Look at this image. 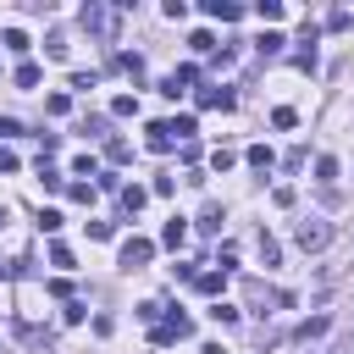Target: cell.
Listing matches in <instances>:
<instances>
[{
    "instance_id": "6da1fadb",
    "label": "cell",
    "mask_w": 354,
    "mask_h": 354,
    "mask_svg": "<svg viewBox=\"0 0 354 354\" xmlns=\"http://www.w3.org/2000/svg\"><path fill=\"white\" fill-rule=\"evenodd\" d=\"M77 22L94 33V39H105V44H116V33H122V6H105V0H88L83 11H77Z\"/></svg>"
},
{
    "instance_id": "7a4b0ae2",
    "label": "cell",
    "mask_w": 354,
    "mask_h": 354,
    "mask_svg": "<svg viewBox=\"0 0 354 354\" xmlns=\"http://www.w3.org/2000/svg\"><path fill=\"white\" fill-rule=\"evenodd\" d=\"M293 238H299V249H304V254H321V249L332 243V221H321V216H304V221L293 227Z\"/></svg>"
},
{
    "instance_id": "3957f363",
    "label": "cell",
    "mask_w": 354,
    "mask_h": 354,
    "mask_svg": "<svg viewBox=\"0 0 354 354\" xmlns=\"http://www.w3.org/2000/svg\"><path fill=\"white\" fill-rule=\"evenodd\" d=\"M243 299H249V310H260V315H271V304H293L288 293H277V288H266L260 277H243Z\"/></svg>"
},
{
    "instance_id": "277c9868",
    "label": "cell",
    "mask_w": 354,
    "mask_h": 354,
    "mask_svg": "<svg viewBox=\"0 0 354 354\" xmlns=\"http://www.w3.org/2000/svg\"><path fill=\"white\" fill-rule=\"evenodd\" d=\"M183 337H194V321H188V315H177V310H171L166 321H155V332H149V343H155V348L183 343Z\"/></svg>"
},
{
    "instance_id": "5b68a950",
    "label": "cell",
    "mask_w": 354,
    "mask_h": 354,
    "mask_svg": "<svg viewBox=\"0 0 354 354\" xmlns=\"http://www.w3.org/2000/svg\"><path fill=\"white\" fill-rule=\"evenodd\" d=\"M194 100H199V111H232V105H238V94H232L227 83H210V88H199Z\"/></svg>"
},
{
    "instance_id": "8992f818",
    "label": "cell",
    "mask_w": 354,
    "mask_h": 354,
    "mask_svg": "<svg viewBox=\"0 0 354 354\" xmlns=\"http://www.w3.org/2000/svg\"><path fill=\"white\" fill-rule=\"evenodd\" d=\"M149 254H155V243H149V238H127V243H122V266H127V271H138Z\"/></svg>"
},
{
    "instance_id": "52a82bcc",
    "label": "cell",
    "mask_w": 354,
    "mask_h": 354,
    "mask_svg": "<svg viewBox=\"0 0 354 354\" xmlns=\"http://www.w3.org/2000/svg\"><path fill=\"white\" fill-rule=\"evenodd\" d=\"M194 77H199V72H194V66H177V72H171V77H166V83H160V94H166V100H177V94H183V88H188V83H194Z\"/></svg>"
},
{
    "instance_id": "ba28073f",
    "label": "cell",
    "mask_w": 354,
    "mask_h": 354,
    "mask_svg": "<svg viewBox=\"0 0 354 354\" xmlns=\"http://www.w3.org/2000/svg\"><path fill=\"white\" fill-rule=\"evenodd\" d=\"M144 144H149V149H155V155H166V149H171V144H177V138H171V133H166V122H149V127H144Z\"/></svg>"
},
{
    "instance_id": "9c48e42d",
    "label": "cell",
    "mask_w": 354,
    "mask_h": 354,
    "mask_svg": "<svg viewBox=\"0 0 354 354\" xmlns=\"http://www.w3.org/2000/svg\"><path fill=\"white\" fill-rule=\"evenodd\" d=\"M160 243H166V249H183V243H188V221H183V216H171V221L160 227Z\"/></svg>"
},
{
    "instance_id": "30bf717a",
    "label": "cell",
    "mask_w": 354,
    "mask_h": 354,
    "mask_svg": "<svg viewBox=\"0 0 354 354\" xmlns=\"http://www.w3.org/2000/svg\"><path fill=\"white\" fill-rule=\"evenodd\" d=\"M205 17H216V22H238L243 6H232V0H205Z\"/></svg>"
},
{
    "instance_id": "8fae6325",
    "label": "cell",
    "mask_w": 354,
    "mask_h": 354,
    "mask_svg": "<svg viewBox=\"0 0 354 354\" xmlns=\"http://www.w3.org/2000/svg\"><path fill=\"white\" fill-rule=\"evenodd\" d=\"M332 326V315H310V321H299V332H293V343H310V337H321Z\"/></svg>"
},
{
    "instance_id": "7c38bea8",
    "label": "cell",
    "mask_w": 354,
    "mask_h": 354,
    "mask_svg": "<svg viewBox=\"0 0 354 354\" xmlns=\"http://www.w3.org/2000/svg\"><path fill=\"white\" fill-rule=\"evenodd\" d=\"M39 183H44L50 194H66V171H55L50 160H39Z\"/></svg>"
},
{
    "instance_id": "4fadbf2b",
    "label": "cell",
    "mask_w": 354,
    "mask_h": 354,
    "mask_svg": "<svg viewBox=\"0 0 354 354\" xmlns=\"http://www.w3.org/2000/svg\"><path fill=\"white\" fill-rule=\"evenodd\" d=\"M221 221H227V216H221V205L210 199V205L199 210V221H194V227H199V232H221Z\"/></svg>"
},
{
    "instance_id": "5bb4252c",
    "label": "cell",
    "mask_w": 354,
    "mask_h": 354,
    "mask_svg": "<svg viewBox=\"0 0 354 354\" xmlns=\"http://www.w3.org/2000/svg\"><path fill=\"white\" fill-rule=\"evenodd\" d=\"M194 288H199V293H210V299H216V293H221V288H227V271H199V277H194Z\"/></svg>"
},
{
    "instance_id": "9a60e30c",
    "label": "cell",
    "mask_w": 354,
    "mask_h": 354,
    "mask_svg": "<svg viewBox=\"0 0 354 354\" xmlns=\"http://www.w3.org/2000/svg\"><path fill=\"white\" fill-rule=\"evenodd\" d=\"M243 160H249L254 171H271V166H277V155H271L266 144H249V155H243Z\"/></svg>"
},
{
    "instance_id": "2e32d148",
    "label": "cell",
    "mask_w": 354,
    "mask_h": 354,
    "mask_svg": "<svg viewBox=\"0 0 354 354\" xmlns=\"http://www.w3.org/2000/svg\"><path fill=\"white\" fill-rule=\"evenodd\" d=\"M144 199H149V188H138V183H122V210H127V216H133Z\"/></svg>"
},
{
    "instance_id": "e0dca14e",
    "label": "cell",
    "mask_w": 354,
    "mask_h": 354,
    "mask_svg": "<svg viewBox=\"0 0 354 354\" xmlns=\"http://www.w3.org/2000/svg\"><path fill=\"white\" fill-rule=\"evenodd\" d=\"M254 17H260V22H282V17H288V6H282V0H260V6H254Z\"/></svg>"
},
{
    "instance_id": "ac0fdd59",
    "label": "cell",
    "mask_w": 354,
    "mask_h": 354,
    "mask_svg": "<svg viewBox=\"0 0 354 354\" xmlns=\"http://www.w3.org/2000/svg\"><path fill=\"white\" fill-rule=\"evenodd\" d=\"M0 44H6L11 55H28V33H22V28H6V33H0Z\"/></svg>"
},
{
    "instance_id": "d6986e66",
    "label": "cell",
    "mask_w": 354,
    "mask_h": 354,
    "mask_svg": "<svg viewBox=\"0 0 354 354\" xmlns=\"http://www.w3.org/2000/svg\"><path fill=\"white\" fill-rule=\"evenodd\" d=\"M205 315H210L216 326H238V310H232V304H221V299H216V304H210Z\"/></svg>"
},
{
    "instance_id": "ffe728a7",
    "label": "cell",
    "mask_w": 354,
    "mask_h": 354,
    "mask_svg": "<svg viewBox=\"0 0 354 354\" xmlns=\"http://www.w3.org/2000/svg\"><path fill=\"white\" fill-rule=\"evenodd\" d=\"M282 44H288L282 33H260V39H254V50H260V55H282Z\"/></svg>"
},
{
    "instance_id": "44dd1931",
    "label": "cell",
    "mask_w": 354,
    "mask_h": 354,
    "mask_svg": "<svg viewBox=\"0 0 354 354\" xmlns=\"http://www.w3.org/2000/svg\"><path fill=\"white\" fill-rule=\"evenodd\" d=\"M111 116H138V94H116L111 100Z\"/></svg>"
},
{
    "instance_id": "7402d4cb",
    "label": "cell",
    "mask_w": 354,
    "mask_h": 354,
    "mask_svg": "<svg viewBox=\"0 0 354 354\" xmlns=\"http://www.w3.org/2000/svg\"><path fill=\"white\" fill-rule=\"evenodd\" d=\"M315 183H326V188L337 183V160H332V155H321V160H315Z\"/></svg>"
},
{
    "instance_id": "603a6c76",
    "label": "cell",
    "mask_w": 354,
    "mask_h": 354,
    "mask_svg": "<svg viewBox=\"0 0 354 354\" xmlns=\"http://www.w3.org/2000/svg\"><path fill=\"white\" fill-rule=\"evenodd\" d=\"M11 83H17V88H33V83H39V66H33V61H22V66H17V77H11Z\"/></svg>"
},
{
    "instance_id": "cb8c5ba5",
    "label": "cell",
    "mask_w": 354,
    "mask_h": 354,
    "mask_svg": "<svg viewBox=\"0 0 354 354\" xmlns=\"http://www.w3.org/2000/svg\"><path fill=\"white\" fill-rule=\"evenodd\" d=\"M326 28H332V33H343V28H354V11H343V6H337V11L326 17Z\"/></svg>"
},
{
    "instance_id": "d4e9b609",
    "label": "cell",
    "mask_w": 354,
    "mask_h": 354,
    "mask_svg": "<svg viewBox=\"0 0 354 354\" xmlns=\"http://www.w3.org/2000/svg\"><path fill=\"white\" fill-rule=\"evenodd\" d=\"M188 50H199V55H210V50H216V39H210V33L199 28V33H188Z\"/></svg>"
},
{
    "instance_id": "484cf974",
    "label": "cell",
    "mask_w": 354,
    "mask_h": 354,
    "mask_svg": "<svg viewBox=\"0 0 354 354\" xmlns=\"http://www.w3.org/2000/svg\"><path fill=\"white\" fill-rule=\"evenodd\" d=\"M293 122H299L293 105H277V111H271V127H293Z\"/></svg>"
},
{
    "instance_id": "4316f807",
    "label": "cell",
    "mask_w": 354,
    "mask_h": 354,
    "mask_svg": "<svg viewBox=\"0 0 354 354\" xmlns=\"http://www.w3.org/2000/svg\"><path fill=\"white\" fill-rule=\"evenodd\" d=\"M83 133H88V138H105L111 122H105V116H83Z\"/></svg>"
},
{
    "instance_id": "83f0119b",
    "label": "cell",
    "mask_w": 354,
    "mask_h": 354,
    "mask_svg": "<svg viewBox=\"0 0 354 354\" xmlns=\"http://www.w3.org/2000/svg\"><path fill=\"white\" fill-rule=\"evenodd\" d=\"M105 155H111V160H116V166H122V160H127V155H133V144H127V138H111V144H105Z\"/></svg>"
},
{
    "instance_id": "f1b7e54d",
    "label": "cell",
    "mask_w": 354,
    "mask_h": 354,
    "mask_svg": "<svg viewBox=\"0 0 354 354\" xmlns=\"http://www.w3.org/2000/svg\"><path fill=\"white\" fill-rule=\"evenodd\" d=\"M66 194H72L77 205H94V183H66Z\"/></svg>"
},
{
    "instance_id": "f546056e",
    "label": "cell",
    "mask_w": 354,
    "mask_h": 354,
    "mask_svg": "<svg viewBox=\"0 0 354 354\" xmlns=\"http://www.w3.org/2000/svg\"><path fill=\"white\" fill-rule=\"evenodd\" d=\"M277 254H282V249H277V238H271V232H260V260H266V266H277Z\"/></svg>"
},
{
    "instance_id": "4dcf8cb0",
    "label": "cell",
    "mask_w": 354,
    "mask_h": 354,
    "mask_svg": "<svg viewBox=\"0 0 354 354\" xmlns=\"http://www.w3.org/2000/svg\"><path fill=\"white\" fill-rule=\"evenodd\" d=\"M83 315H88V304H77V299H66V310H61V321H66V326H77Z\"/></svg>"
},
{
    "instance_id": "1f68e13d",
    "label": "cell",
    "mask_w": 354,
    "mask_h": 354,
    "mask_svg": "<svg viewBox=\"0 0 354 354\" xmlns=\"http://www.w3.org/2000/svg\"><path fill=\"white\" fill-rule=\"evenodd\" d=\"M44 111H50V116H66V111H72V100H66V94H50V100H44Z\"/></svg>"
},
{
    "instance_id": "d6a6232c",
    "label": "cell",
    "mask_w": 354,
    "mask_h": 354,
    "mask_svg": "<svg viewBox=\"0 0 354 354\" xmlns=\"http://www.w3.org/2000/svg\"><path fill=\"white\" fill-rule=\"evenodd\" d=\"M210 166H216V171H232V166H238V155H232V149H216V155H210Z\"/></svg>"
},
{
    "instance_id": "836d02e7",
    "label": "cell",
    "mask_w": 354,
    "mask_h": 354,
    "mask_svg": "<svg viewBox=\"0 0 354 354\" xmlns=\"http://www.w3.org/2000/svg\"><path fill=\"white\" fill-rule=\"evenodd\" d=\"M271 205H282V210H288V205H293V188H288V183H277V188H271Z\"/></svg>"
},
{
    "instance_id": "e575fe53",
    "label": "cell",
    "mask_w": 354,
    "mask_h": 354,
    "mask_svg": "<svg viewBox=\"0 0 354 354\" xmlns=\"http://www.w3.org/2000/svg\"><path fill=\"white\" fill-rule=\"evenodd\" d=\"M61 227V210H39V232H55Z\"/></svg>"
},
{
    "instance_id": "d590c367",
    "label": "cell",
    "mask_w": 354,
    "mask_h": 354,
    "mask_svg": "<svg viewBox=\"0 0 354 354\" xmlns=\"http://www.w3.org/2000/svg\"><path fill=\"white\" fill-rule=\"evenodd\" d=\"M50 266H72V249L66 243H50Z\"/></svg>"
},
{
    "instance_id": "8d00e7d4",
    "label": "cell",
    "mask_w": 354,
    "mask_h": 354,
    "mask_svg": "<svg viewBox=\"0 0 354 354\" xmlns=\"http://www.w3.org/2000/svg\"><path fill=\"white\" fill-rule=\"evenodd\" d=\"M332 354H354V332H343V337L332 343Z\"/></svg>"
},
{
    "instance_id": "74e56055",
    "label": "cell",
    "mask_w": 354,
    "mask_h": 354,
    "mask_svg": "<svg viewBox=\"0 0 354 354\" xmlns=\"http://www.w3.org/2000/svg\"><path fill=\"white\" fill-rule=\"evenodd\" d=\"M0 171H17V155L11 149H0Z\"/></svg>"
},
{
    "instance_id": "f35d334b",
    "label": "cell",
    "mask_w": 354,
    "mask_h": 354,
    "mask_svg": "<svg viewBox=\"0 0 354 354\" xmlns=\"http://www.w3.org/2000/svg\"><path fill=\"white\" fill-rule=\"evenodd\" d=\"M6 221H11V210H6V205H0V227H6Z\"/></svg>"
}]
</instances>
